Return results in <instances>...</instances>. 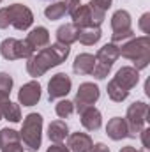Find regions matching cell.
Segmentation results:
<instances>
[{"label": "cell", "mask_w": 150, "mask_h": 152, "mask_svg": "<svg viewBox=\"0 0 150 152\" xmlns=\"http://www.w3.org/2000/svg\"><path fill=\"white\" fill-rule=\"evenodd\" d=\"M69 51H71V46L55 42V44H51L48 48L39 50L37 53H32L28 57V62H27L28 75L34 76V78L42 76L48 69H51L55 66H60L69 57Z\"/></svg>", "instance_id": "cell-1"}, {"label": "cell", "mask_w": 150, "mask_h": 152, "mask_svg": "<svg viewBox=\"0 0 150 152\" xmlns=\"http://www.w3.org/2000/svg\"><path fill=\"white\" fill-rule=\"evenodd\" d=\"M32 23H34V14L27 5L12 4L9 7L0 9V28H7L9 25H12L18 30H27Z\"/></svg>", "instance_id": "cell-2"}, {"label": "cell", "mask_w": 150, "mask_h": 152, "mask_svg": "<svg viewBox=\"0 0 150 152\" xmlns=\"http://www.w3.org/2000/svg\"><path fill=\"white\" fill-rule=\"evenodd\" d=\"M120 55L134 62V69H145L150 62V39L147 36L138 39H131L122 48H118Z\"/></svg>", "instance_id": "cell-3"}, {"label": "cell", "mask_w": 150, "mask_h": 152, "mask_svg": "<svg viewBox=\"0 0 150 152\" xmlns=\"http://www.w3.org/2000/svg\"><path fill=\"white\" fill-rule=\"evenodd\" d=\"M42 133V117L39 113H28L21 126V140L30 151H37L41 147V134Z\"/></svg>", "instance_id": "cell-4"}, {"label": "cell", "mask_w": 150, "mask_h": 152, "mask_svg": "<svg viewBox=\"0 0 150 152\" xmlns=\"http://www.w3.org/2000/svg\"><path fill=\"white\" fill-rule=\"evenodd\" d=\"M120 57V51H118V46L117 44H104L99 51H97V55H95V66H94V71H92V75L95 76L97 80H104L108 73H110V69H111L113 62L117 60Z\"/></svg>", "instance_id": "cell-5"}, {"label": "cell", "mask_w": 150, "mask_h": 152, "mask_svg": "<svg viewBox=\"0 0 150 152\" xmlns=\"http://www.w3.org/2000/svg\"><path fill=\"white\" fill-rule=\"evenodd\" d=\"M104 14L106 12L97 11L90 4H87V5L79 4L74 9V12L71 14V18H73V25L76 28H85V27H99L104 21Z\"/></svg>", "instance_id": "cell-6"}, {"label": "cell", "mask_w": 150, "mask_h": 152, "mask_svg": "<svg viewBox=\"0 0 150 152\" xmlns=\"http://www.w3.org/2000/svg\"><path fill=\"white\" fill-rule=\"evenodd\" d=\"M149 117V106L143 101L133 103L127 108V115H125V124H127V131L131 138H136V134H140V131L145 126V120Z\"/></svg>", "instance_id": "cell-7"}, {"label": "cell", "mask_w": 150, "mask_h": 152, "mask_svg": "<svg viewBox=\"0 0 150 152\" xmlns=\"http://www.w3.org/2000/svg\"><path fill=\"white\" fill-rule=\"evenodd\" d=\"M111 28H113V36H111L113 44L133 37L134 32L131 28V14L127 11H124V9L117 11L111 16Z\"/></svg>", "instance_id": "cell-8"}, {"label": "cell", "mask_w": 150, "mask_h": 152, "mask_svg": "<svg viewBox=\"0 0 150 152\" xmlns=\"http://www.w3.org/2000/svg\"><path fill=\"white\" fill-rule=\"evenodd\" d=\"M0 53L5 60H16V58H28L32 53H36L27 41H18V39H5L0 44Z\"/></svg>", "instance_id": "cell-9"}, {"label": "cell", "mask_w": 150, "mask_h": 152, "mask_svg": "<svg viewBox=\"0 0 150 152\" xmlns=\"http://www.w3.org/2000/svg\"><path fill=\"white\" fill-rule=\"evenodd\" d=\"M99 96H101V92H99V87H97V85L88 83V81H87V83H81L79 88H78V92H76L74 101H73L74 110L78 113L83 112L85 108L92 106V104L99 99Z\"/></svg>", "instance_id": "cell-10"}, {"label": "cell", "mask_w": 150, "mask_h": 152, "mask_svg": "<svg viewBox=\"0 0 150 152\" xmlns=\"http://www.w3.org/2000/svg\"><path fill=\"white\" fill-rule=\"evenodd\" d=\"M71 85H73V81L66 73L55 75L48 83V97H50V101H55L58 97L67 96L69 90H71Z\"/></svg>", "instance_id": "cell-11"}, {"label": "cell", "mask_w": 150, "mask_h": 152, "mask_svg": "<svg viewBox=\"0 0 150 152\" xmlns=\"http://www.w3.org/2000/svg\"><path fill=\"white\" fill-rule=\"evenodd\" d=\"M0 151L2 152H23L21 149V136L14 129H2L0 131Z\"/></svg>", "instance_id": "cell-12"}, {"label": "cell", "mask_w": 150, "mask_h": 152, "mask_svg": "<svg viewBox=\"0 0 150 152\" xmlns=\"http://www.w3.org/2000/svg\"><path fill=\"white\" fill-rule=\"evenodd\" d=\"M41 99V85L37 81H28L21 87V90L18 92V101L23 106H34L37 104Z\"/></svg>", "instance_id": "cell-13"}, {"label": "cell", "mask_w": 150, "mask_h": 152, "mask_svg": "<svg viewBox=\"0 0 150 152\" xmlns=\"http://www.w3.org/2000/svg\"><path fill=\"white\" fill-rule=\"evenodd\" d=\"M138 80H140V75H138V71L134 67H122V69H118L117 76L113 78V81L118 87H122L124 90H127V92L133 87L138 85Z\"/></svg>", "instance_id": "cell-14"}, {"label": "cell", "mask_w": 150, "mask_h": 152, "mask_svg": "<svg viewBox=\"0 0 150 152\" xmlns=\"http://www.w3.org/2000/svg\"><path fill=\"white\" fill-rule=\"evenodd\" d=\"M92 145V138L85 133H73L67 140V149L71 152H88Z\"/></svg>", "instance_id": "cell-15"}, {"label": "cell", "mask_w": 150, "mask_h": 152, "mask_svg": "<svg viewBox=\"0 0 150 152\" xmlns=\"http://www.w3.org/2000/svg\"><path fill=\"white\" fill-rule=\"evenodd\" d=\"M106 134H108L111 140H122V138L129 136L125 118H122V117L111 118V120L108 122V126H106Z\"/></svg>", "instance_id": "cell-16"}, {"label": "cell", "mask_w": 150, "mask_h": 152, "mask_svg": "<svg viewBox=\"0 0 150 152\" xmlns=\"http://www.w3.org/2000/svg\"><path fill=\"white\" fill-rule=\"evenodd\" d=\"M81 115V124L88 129V131H97L103 124V118H101V113L99 110H95L94 106H88L85 108L83 112H79Z\"/></svg>", "instance_id": "cell-17"}, {"label": "cell", "mask_w": 150, "mask_h": 152, "mask_svg": "<svg viewBox=\"0 0 150 152\" xmlns=\"http://www.w3.org/2000/svg\"><path fill=\"white\" fill-rule=\"evenodd\" d=\"M95 66V57L90 53H79L73 64V71L76 75H92Z\"/></svg>", "instance_id": "cell-18"}, {"label": "cell", "mask_w": 150, "mask_h": 152, "mask_svg": "<svg viewBox=\"0 0 150 152\" xmlns=\"http://www.w3.org/2000/svg\"><path fill=\"white\" fill-rule=\"evenodd\" d=\"M27 42L30 44V48L36 51L39 48H44V46H48V42H50V32L44 28V27H36V28H32L30 30V34H28V37H27Z\"/></svg>", "instance_id": "cell-19"}, {"label": "cell", "mask_w": 150, "mask_h": 152, "mask_svg": "<svg viewBox=\"0 0 150 152\" xmlns=\"http://www.w3.org/2000/svg\"><path fill=\"white\" fill-rule=\"evenodd\" d=\"M99 39H101L99 27H85V28H78V32H76V41H79L85 46H92Z\"/></svg>", "instance_id": "cell-20"}, {"label": "cell", "mask_w": 150, "mask_h": 152, "mask_svg": "<svg viewBox=\"0 0 150 152\" xmlns=\"http://www.w3.org/2000/svg\"><path fill=\"white\" fill-rule=\"evenodd\" d=\"M67 134H69V127H67V124H66L64 120H53V122L50 124V127H48V136H50V140L55 142V143L64 142Z\"/></svg>", "instance_id": "cell-21"}, {"label": "cell", "mask_w": 150, "mask_h": 152, "mask_svg": "<svg viewBox=\"0 0 150 152\" xmlns=\"http://www.w3.org/2000/svg\"><path fill=\"white\" fill-rule=\"evenodd\" d=\"M76 32H78V28L73 23H66V25L58 27V30H57V42L71 46L76 41Z\"/></svg>", "instance_id": "cell-22"}, {"label": "cell", "mask_w": 150, "mask_h": 152, "mask_svg": "<svg viewBox=\"0 0 150 152\" xmlns=\"http://www.w3.org/2000/svg\"><path fill=\"white\" fill-rule=\"evenodd\" d=\"M44 14H46L48 20H60L62 16L67 14L66 4H64V2H57V4H53V5H48V7L44 9Z\"/></svg>", "instance_id": "cell-23"}, {"label": "cell", "mask_w": 150, "mask_h": 152, "mask_svg": "<svg viewBox=\"0 0 150 152\" xmlns=\"http://www.w3.org/2000/svg\"><path fill=\"white\" fill-rule=\"evenodd\" d=\"M108 96H110V99L111 101H117V103H120V101H124V99H127V96H129V92L127 90H124L122 87H118L115 81H110L108 83Z\"/></svg>", "instance_id": "cell-24"}, {"label": "cell", "mask_w": 150, "mask_h": 152, "mask_svg": "<svg viewBox=\"0 0 150 152\" xmlns=\"http://www.w3.org/2000/svg\"><path fill=\"white\" fill-rule=\"evenodd\" d=\"M2 117H5L7 120H11V122H20V118H21V110H20V106L16 104V103H7L5 104V108H4V113Z\"/></svg>", "instance_id": "cell-25"}, {"label": "cell", "mask_w": 150, "mask_h": 152, "mask_svg": "<svg viewBox=\"0 0 150 152\" xmlns=\"http://www.w3.org/2000/svg\"><path fill=\"white\" fill-rule=\"evenodd\" d=\"M55 112L57 115L60 117V118H67V117H71L73 112H74V104H73V101H60L58 104H57V108H55Z\"/></svg>", "instance_id": "cell-26"}, {"label": "cell", "mask_w": 150, "mask_h": 152, "mask_svg": "<svg viewBox=\"0 0 150 152\" xmlns=\"http://www.w3.org/2000/svg\"><path fill=\"white\" fill-rule=\"evenodd\" d=\"M11 88H12V78L7 73H0V92H4V94L9 96Z\"/></svg>", "instance_id": "cell-27"}, {"label": "cell", "mask_w": 150, "mask_h": 152, "mask_svg": "<svg viewBox=\"0 0 150 152\" xmlns=\"http://www.w3.org/2000/svg\"><path fill=\"white\" fill-rule=\"evenodd\" d=\"M92 7H95L97 11H101V12H106L110 7H111V0H92V2H88Z\"/></svg>", "instance_id": "cell-28"}, {"label": "cell", "mask_w": 150, "mask_h": 152, "mask_svg": "<svg viewBox=\"0 0 150 152\" xmlns=\"http://www.w3.org/2000/svg\"><path fill=\"white\" fill-rule=\"evenodd\" d=\"M150 14L149 12H145L143 16H141V20H140V28L145 32V34H150Z\"/></svg>", "instance_id": "cell-29"}, {"label": "cell", "mask_w": 150, "mask_h": 152, "mask_svg": "<svg viewBox=\"0 0 150 152\" xmlns=\"http://www.w3.org/2000/svg\"><path fill=\"white\" fill-rule=\"evenodd\" d=\"M64 4H66L67 14H73V12H74V9L79 5V0H64Z\"/></svg>", "instance_id": "cell-30"}, {"label": "cell", "mask_w": 150, "mask_h": 152, "mask_svg": "<svg viewBox=\"0 0 150 152\" xmlns=\"http://www.w3.org/2000/svg\"><path fill=\"white\" fill-rule=\"evenodd\" d=\"M9 103V96L7 94H4V92H0V118H2V113H4V108H5V104Z\"/></svg>", "instance_id": "cell-31"}, {"label": "cell", "mask_w": 150, "mask_h": 152, "mask_svg": "<svg viewBox=\"0 0 150 152\" xmlns=\"http://www.w3.org/2000/svg\"><path fill=\"white\" fill-rule=\"evenodd\" d=\"M88 152H110V149L104 143H95V145H92V149Z\"/></svg>", "instance_id": "cell-32"}, {"label": "cell", "mask_w": 150, "mask_h": 152, "mask_svg": "<svg viewBox=\"0 0 150 152\" xmlns=\"http://www.w3.org/2000/svg\"><path fill=\"white\" fill-rule=\"evenodd\" d=\"M46 152H71V151H69L66 145H60V143H58V145H51Z\"/></svg>", "instance_id": "cell-33"}, {"label": "cell", "mask_w": 150, "mask_h": 152, "mask_svg": "<svg viewBox=\"0 0 150 152\" xmlns=\"http://www.w3.org/2000/svg\"><path fill=\"white\" fill-rule=\"evenodd\" d=\"M120 152H140V151H136L134 147H124V149H122Z\"/></svg>", "instance_id": "cell-34"}, {"label": "cell", "mask_w": 150, "mask_h": 152, "mask_svg": "<svg viewBox=\"0 0 150 152\" xmlns=\"http://www.w3.org/2000/svg\"><path fill=\"white\" fill-rule=\"evenodd\" d=\"M140 152H149V149H143V151H140Z\"/></svg>", "instance_id": "cell-35"}, {"label": "cell", "mask_w": 150, "mask_h": 152, "mask_svg": "<svg viewBox=\"0 0 150 152\" xmlns=\"http://www.w3.org/2000/svg\"><path fill=\"white\" fill-rule=\"evenodd\" d=\"M0 2H2V0H0Z\"/></svg>", "instance_id": "cell-36"}]
</instances>
